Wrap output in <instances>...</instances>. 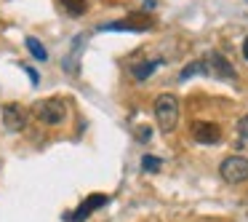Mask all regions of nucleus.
Listing matches in <instances>:
<instances>
[{"mask_svg": "<svg viewBox=\"0 0 248 222\" xmlns=\"http://www.w3.org/2000/svg\"><path fill=\"white\" fill-rule=\"evenodd\" d=\"M107 201H109L107 195H91V198H88V201H83V204L78 206V211H75V214H70L67 220H70V222H80V220H86V217L91 214V211L96 209V206H104Z\"/></svg>", "mask_w": 248, "mask_h": 222, "instance_id": "6e6552de", "label": "nucleus"}, {"mask_svg": "<svg viewBox=\"0 0 248 222\" xmlns=\"http://www.w3.org/2000/svg\"><path fill=\"white\" fill-rule=\"evenodd\" d=\"M243 56H246V59H248V38L243 40Z\"/></svg>", "mask_w": 248, "mask_h": 222, "instance_id": "dca6fc26", "label": "nucleus"}, {"mask_svg": "<svg viewBox=\"0 0 248 222\" xmlns=\"http://www.w3.org/2000/svg\"><path fill=\"white\" fill-rule=\"evenodd\" d=\"M203 72L205 75H214L219 81H232L235 78V67L230 65V59H224L221 54H208L203 59Z\"/></svg>", "mask_w": 248, "mask_h": 222, "instance_id": "20e7f679", "label": "nucleus"}, {"mask_svg": "<svg viewBox=\"0 0 248 222\" xmlns=\"http://www.w3.org/2000/svg\"><path fill=\"white\" fill-rule=\"evenodd\" d=\"M189 134H192V139L198 145H216L221 139V129L216 123H211V120H195L189 126Z\"/></svg>", "mask_w": 248, "mask_h": 222, "instance_id": "39448f33", "label": "nucleus"}, {"mask_svg": "<svg viewBox=\"0 0 248 222\" xmlns=\"http://www.w3.org/2000/svg\"><path fill=\"white\" fill-rule=\"evenodd\" d=\"M141 166H144V171H157V169H160V158L144 155V158H141Z\"/></svg>", "mask_w": 248, "mask_h": 222, "instance_id": "f8f14e48", "label": "nucleus"}, {"mask_svg": "<svg viewBox=\"0 0 248 222\" xmlns=\"http://www.w3.org/2000/svg\"><path fill=\"white\" fill-rule=\"evenodd\" d=\"M237 131H240V137H243V139H246V137H248V115H246V118L240 120V126H237Z\"/></svg>", "mask_w": 248, "mask_h": 222, "instance_id": "4468645a", "label": "nucleus"}, {"mask_svg": "<svg viewBox=\"0 0 248 222\" xmlns=\"http://www.w3.org/2000/svg\"><path fill=\"white\" fill-rule=\"evenodd\" d=\"M62 6L70 17H83L86 14V0H62Z\"/></svg>", "mask_w": 248, "mask_h": 222, "instance_id": "9b49d317", "label": "nucleus"}, {"mask_svg": "<svg viewBox=\"0 0 248 222\" xmlns=\"http://www.w3.org/2000/svg\"><path fill=\"white\" fill-rule=\"evenodd\" d=\"M160 65V59H152V62H144V65H134V78L136 81H147V78L155 72V67Z\"/></svg>", "mask_w": 248, "mask_h": 222, "instance_id": "1a4fd4ad", "label": "nucleus"}, {"mask_svg": "<svg viewBox=\"0 0 248 222\" xmlns=\"http://www.w3.org/2000/svg\"><path fill=\"white\" fill-rule=\"evenodd\" d=\"M32 113H35V118L46 126H62L67 118V104H64V99H56V97L40 99V102H35Z\"/></svg>", "mask_w": 248, "mask_h": 222, "instance_id": "f03ea898", "label": "nucleus"}, {"mask_svg": "<svg viewBox=\"0 0 248 222\" xmlns=\"http://www.w3.org/2000/svg\"><path fill=\"white\" fill-rule=\"evenodd\" d=\"M152 27V19L144 17V14H134V17L123 19V22H109L102 24L99 30H109V33H120V30H128V33H141V30H150Z\"/></svg>", "mask_w": 248, "mask_h": 222, "instance_id": "423d86ee", "label": "nucleus"}, {"mask_svg": "<svg viewBox=\"0 0 248 222\" xmlns=\"http://www.w3.org/2000/svg\"><path fill=\"white\" fill-rule=\"evenodd\" d=\"M24 72H27V75L32 78V83H38V81H40V78H38V72H35L32 67H24Z\"/></svg>", "mask_w": 248, "mask_h": 222, "instance_id": "2eb2a0df", "label": "nucleus"}, {"mask_svg": "<svg viewBox=\"0 0 248 222\" xmlns=\"http://www.w3.org/2000/svg\"><path fill=\"white\" fill-rule=\"evenodd\" d=\"M24 120H27V113H24L19 104H6V107H3V123H6L8 131H22Z\"/></svg>", "mask_w": 248, "mask_h": 222, "instance_id": "0eeeda50", "label": "nucleus"}, {"mask_svg": "<svg viewBox=\"0 0 248 222\" xmlns=\"http://www.w3.org/2000/svg\"><path fill=\"white\" fill-rule=\"evenodd\" d=\"M219 174L230 185H243L248 182V158L246 155H227L219 163Z\"/></svg>", "mask_w": 248, "mask_h": 222, "instance_id": "7ed1b4c3", "label": "nucleus"}, {"mask_svg": "<svg viewBox=\"0 0 248 222\" xmlns=\"http://www.w3.org/2000/svg\"><path fill=\"white\" fill-rule=\"evenodd\" d=\"M155 118L163 134H171L179 126V99L173 94H160L155 99Z\"/></svg>", "mask_w": 248, "mask_h": 222, "instance_id": "f257e3e1", "label": "nucleus"}, {"mask_svg": "<svg viewBox=\"0 0 248 222\" xmlns=\"http://www.w3.org/2000/svg\"><path fill=\"white\" fill-rule=\"evenodd\" d=\"M27 51H30V54H32L38 62H46V59H48V51L43 49V43H40L38 38H27Z\"/></svg>", "mask_w": 248, "mask_h": 222, "instance_id": "9d476101", "label": "nucleus"}, {"mask_svg": "<svg viewBox=\"0 0 248 222\" xmlns=\"http://www.w3.org/2000/svg\"><path fill=\"white\" fill-rule=\"evenodd\" d=\"M195 72H203V62H195V65H187L182 70V81H187L189 75H195Z\"/></svg>", "mask_w": 248, "mask_h": 222, "instance_id": "ddd939ff", "label": "nucleus"}]
</instances>
